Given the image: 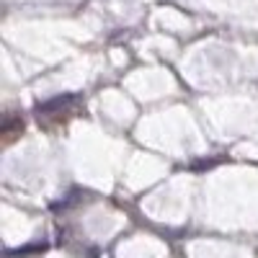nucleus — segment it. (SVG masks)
<instances>
[{
    "mask_svg": "<svg viewBox=\"0 0 258 258\" xmlns=\"http://www.w3.org/2000/svg\"><path fill=\"white\" fill-rule=\"evenodd\" d=\"M68 103H73V96H57V98H52V101H47V103H41V106H39V114H41V111L49 114V111L64 109Z\"/></svg>",
    "mask_w": 258,
    "mask_h": 258,
    "instance_id": "obj_1",
    "label": "nucleus"
}]
</instances>
